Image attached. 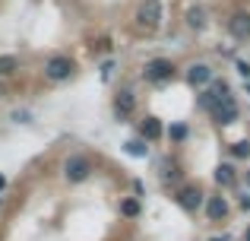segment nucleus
I'll return each mask as SVG.
<instances>
[{
	"instance_id": "obj_1",
	"label": "nucleus",
	"mask_w": 250,
	"mask_h": 241,
	"mask_svg": "<svg viewBox=\"0 0 250 241\" xmlns=\"http://www.w3.org/2000/svg\"><path fill=\"white\" fill-rule=\"evenodd\" d=\"M89 175H92V159L89 155H70V159L63 162V178H67L70 184H83Z\"/></svg>"
},
{
	"instance_id": "obj_2",
	"label": "nucleus",
	"mask_w": 250,
	"mask_h": 241,
	"mask_svg": "<svg viewBox=\"0 0 250 241\" xmlns=\"http://www.w3.org/2000/svg\"><path fill=\"white\" fill-rule=\"evenodd\" d=\"M73 70H76V64L70 61V57H63V54L48 57V64H44V76H48L51 83H63V80H70V76H73Z\"/></svg>"
},
{
	"instance_id": "obj_3",
	"label": "nucleus",
	"mask_w": 250,
	"mask_h": 241,
	"mask_svg": "<svg viewBox=\"0 0 250 241\" xmlns=\"http://www.w3.org/2000/svg\"><path fill=\"white\" fill-rule=\"evenodd\" d=\"M143 76H146L149 83H165L174 76V64L168 61V57H155V61H149L146 67H143Z\"/></svg>"
},
{
	"instance_id": "obj_4",
	"label": "nucleus",
	"mask_w": 250,
	"mask_h": 241,
	"mask_svg": "<svg viewBox=\"0 0 250 241\" xmlns=\"http://www.w3.org/2000/svg\"><path fill=\"white\" fill-rule=\"evenodd\" d=\"M136 22L143 29H159L162 25V0H146L140 6V13H136Z\"/></svg>"
},
{
	"instance_id": "obj_5",
	"label": "nucleus",
	"mask_w": 250,
	"mask_h": 241,
	"mask_svg": "<svg viewBox=\"0 0 250 241\" xmlns=\"http://www.w3.org/2000/svg\"><path fill=\"white\" fill-rule=\"evenodd\" d=\"M174 200H177V206H181V210H187V213H196L203 203H206V194H203L196 184H190V187H181Z\"/></svg>"
},
{
	"instance_id": "obj_6",
	"label": "nucleus",
	"mask_w": 250,
	"mask_h": 241,
	"mask_svg": "<svg viewBox=\"0 0 250 241\" xmlns=\"http://www.w3.org/2000/svg\"><path fill=\"white\" fill-rule=\"evenodd\" d=\"M212 121L219 124V127H228V124L238 121V105H234L231 95H225L222 102H215V108H212Z\"/></svg>"
},
{
	"instance_id": "obj_7",
	"label": "nucleus",
	"mask_w": 250,
	"mask_h": 241,
	"mask_svg": "<svg viewBox=\"0 0 250 241\" xmlns=\"http://www.w3.org/2000/svg\"><path fill=\"white\" fill-rule=\"evenodd\" d=\"M228 32H231L238 42H247L250 38V13H234L228 19Z\"/></svg>"
},
{
	"instance_id": "obj_8",
	"label": "nucleus",
	"mask_w": 250,
	"mask_h": 241,
	"mask_svg": "<svg viewBox=\"0 0 250 241\" xmlns=\"http://www.w3.org/2000/svg\"><path fill=\"white\" fill-rule=\"evenodd\" d=\"M206 216H209V222H222L228 216V200L225 197H206Z\"/></svg>"
},
{
	"instance_id": "obj_9",
	"label": "nucleus",
	"mask_w": 250,
	"mask_h": 241,
	"mask_svg": "<svg viewBox=\"0 0 250 241\" xmlns=\"http://www.w3.org/2000/svg\"><path fill=\"white\" fill-rule=\"evenodd\" d=\"M133 108H136L133 92H121V95L114 99V118H117V121H127L130 114H133Z\"/></svg>"
},
{
	"instance_id": "obj_10",
	"label": "nucleus",
	"mask_w": 250,
	"mask_h": 241,
	"mask_svg": "<svg viewBox=\"0 0 250 241\" xmlns=\"http://www.w3.org/2000/svg\"><path fill=\"white\" fill-rule=\"evenodd\" d=\"M187 80H190V86H206V83L212 80V70H209L206 64H193V67L187 70Z\"/></svg>"
},
{
	"instance_id": "obj_11",
	"label": "nucleus",
	"mask_w": 250,
	"mask_h": 241,
	"mask_svg": "<svg viewBox=\"0 0 250 241\" xmlns=\"http://www.w3.org/2000/svg\"><path fill=\"white\" fill-rule=\"evenodd\" d=\"M140 130H143V140H146V143H155L162 136V121L159 118H146L140 124Z\"/></svg>"
},
{
	"instance_id": "obj_12",
	"label": "nucleus",
	"mask_w": 250,
	"mask_h": 241,
	"mask_svg": "<svg viewBox=\"0 0 250 241\" xmlns=\"http://www.w3.org/2000/svg\"><path fill=\"white\" fill-rule=\"evenodd\" d=\"M215 181H219L222 187H234V181H238L234 165H219V168H215Z\"/></svg>"
},
{
	"instance_id": "obj_13",
	"label": "nucleus",
	"mask_w": 250,
	"mask_h": 241,
	"mask_svg": "<svg viewBox=\"0 0 250 241\" xmlns=\"http://www.w3.org/2000/svg\"><path fill=\"white\" fill-rule=\"evenodd\" d=\"M124 153L133 155V159H146L149 146H146V140H127V143H124Z\"/></svg>"
},
{
	"instance_id": "obj_14",
	"label": "nucleus",
	"mask_w": 250,
	"mask_h": 241,
	"mask_svg": "<svg viewBox=\"0 0 250 241\" xmlns=\"http://www.w3.org/2000/svg\"><path fill=\"white\" fill-rule=\"evenodd\" d=\"M19 70V57L16 54H0V76H13Z\"/></svg>"
},
{
	"instance_id": "obj_15",
	"label": "nucleus",
	"mask_w": 250,
	"mask_h": 241,
	"mask_svg": "<svg viewBox=\"0 0 250 241\" xmlns=\"http://www.w3.org/2000/svg\"><path fill=\"white\" fill-rule=\"evenodd\" d=\"M143 213V206H140V200L136 197H127V200H121V216H127V219H136Z\"/></svg>"
},
{
	"instance_id": "obj_16",
	"label": "nucleus",
	"mask_w": 250,
	"mask_h": 241,
	"mask_svg": "<svg viewBox=\"0 0 250 241\" xmlns=\"http://www.w3.org/2000/svg\"><path fill=\"white\" fill-rule=\"evenodd\" d=\"M187 25L190 29H203V25H206V10H203V6L187 10Z\"/></svg>"
},
{
	"instance_id": "obj_17",
	"label": "nucleus",
	"mask_w": 250,
	"mask_h": 241,
	"mask_svg": "<svg viewBox=\"0 0 250 241\" xmlns=\"http://www.w3.org/2000/svg\"><path fill=\"white\" fill-rule=\"evenodd\" d=\"M168 140L171 143H184L187 140V127H184V124H171L168 127Z\"/></svg>"
},
{
	"instance_id": "obj_18",
	"label": "nucleus",
	"mask_w": 250,
	"mask_h": 241,
	"mask_svg": "<svg viewBox=\"0 0 250 241\" xmlns=\"http://www.w3.org/2000/svg\"><path fill=\"white\" fill-rule=\"evenodd\" d=\"M231 155H234V159H247V155H250V143L247 140L231 143Z\"/></svg>"
},
{
	"instance_id": "obj_19",
	"label": "nucleus",
	"mask_w": 250,
	"mask_h": 241,
	"mask_svg": "<svg viewBox=\"0 0 250 241\" xmlns=\"http://www.w3.org/2000/svg\"><path fill=\"white\" fill-rule=\"evenodd\" d=\"M13 121L16 124H29V111H13Z\"/></svg>"
},
{
	"instance_id": "obj_20",
	"label": "nucleus",
	"mask_w": 250,
	"mask_h": 241,
	"mask_svg": "<svg viewBox=\"0 0 250 241\" xmlns=\"http://www.w3.org/2000/svg\"><path fill=\"white\" fill-rule=\"evenodd\" d=\"M238 73L241 76H250V64L247 61H238Z\"/></svg>"
},
{
	"instance_id": "obj_21",
	"label": "nucleus",
	"mask_w": 250,
	"mask_h": 241,
	"mask_svg": "<svg viewBox=\"0 0 250 241\" xmlns=\"http://www.w3.org/2000/svg\"><path fill=\"white\" fill-rule=\"evenodd\" d=\"M111 70H114V64L108 61V64H104V67H102V76H104V80H108V76H111Z\"/></svg>"
},
{
	"instance_id": "obj_22",
	"label": "nucleus",
	"mask_w": 250,
	"mask_h": 241,
	"mask_svg": "<svg viewBox=\"0 0 250 241\" xmlns=\"http://www.w3.org/2000/svg\"><path fill=\"white\" fill-rule=\"evenodd\" d=\"M241 206H244V210H250V194H244V197H241Z\"/></svg>"
},
{
	"instance_id": "obj_23",
	"label": "nucleus",
	"mask_w": 250,
	"mask_h": 241,
	"mask_svg": "<svg viewBox=\"0 0 250 241\" xmlns=\"http://www.w3.org/2000/svg\"><path fill=\"white\" fill-rule=\"evenodd\" d=\"M3 187H6V178H3V175H0V191H3Z\"/></svg>"
},
{
	"instance_id": "obj_24",
	"label": "nucleus",
	"mask_w": 250,
	"mask_h": 241,
	"mask_svg": "<svg viewBox=\"0 0 250 241\" xmlns=\"http://www.w3.org/2000/svg\"><path fill=\"white\" fill-rule=\"evenodd\" d=\"M209 241H228V238H225V235H222V238H209Z\"/></svg>"
},
{
	"instance_id": "obj_25",
	"label": "nucleus",
	"mask_w": 250,
	"mask_h": 241,
	"mask_svg": "<svg viewBox=\"0 0 250 241\" xmlns=\"http://www.w3.org/2000/svg\"><path fill=\"white\" fill-rule=\"evenodd\" d=\"M244 241H250V229H247V232H244Z\"/></svg>"
},
{
	"instance_id": "obj_26",
	"label": "nucleus",
	"mask_w": 250,
	"mask_h": 241,
	"mask_svg": "<svg viewBox=\"0 0 250 241\" xmlns=\"http://www.w3.org/2000/svg\"><path fill=\"white\" fill-rule=\"evenodd\" d=\"M0 99H3V86H0Z\"/></svg>"
}]
</instances>
